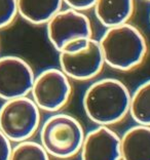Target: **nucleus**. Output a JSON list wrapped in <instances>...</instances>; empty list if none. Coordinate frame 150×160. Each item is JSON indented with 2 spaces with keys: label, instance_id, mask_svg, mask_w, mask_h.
Returning <instances> with one entry per match:
<instances>
[{
  "label": "nucleus",
  "instance_id": "nucleus-1",
  "mask_svg": "<svg viewBox=\"0 0 150 160\" xmlns=\"http://www.w3.org/2000/svg\"><path fill=\"white\" fill-rule=\"evenodd\" d=\"M131 92L127 84L114 77L95 80L82 97L83 111L96 125L111 126L129 115Z\"/></svg>",
  "mask_w": 150,
  "mask_h": 160
},
{
  "label": "nucleus",
  "instance_id": "nucleus-2",
  "mask_svg": "<svg viewBox=\"0 0 150 160\" xmlns=\"http://www.w3.org/2000/svg\"><path fill=\"white\" fill-rule=\"evenodd\" d=\"M98 41L105 65L119 72L136 70L144 64L149 52L146 36L130 22L106 28Z\"/></svg>",
  "mask_w": 150,
  "mask_h": 160
},
{
  "label": "nucleus",
  "instance_id": "nucleus-3",
  "mask_svg": "<svg viewBox=\"0 0 150 160\" xmlns=\"http://www.w3.org/2000/svg\"><path fill=\"white\" fill-rule=\"evenodd\" d=\"M39 143L52 158L66 160L78 155L85 132L80 121L66 113H53L41 122Z\"/></svg>",
  "mask_w": 150,
  "mask_h": 160
},
{
  "label": "nucleus",
  "instance_id": "nucleus-4",
  "mask_svg": "<svg viewBox=\"0 0 150 160\" xmlns=\"http://www.w3.org/2000/svg\"><path fill=\"white\" fill-rule=\"evenodd\" d=\"M41 124V111L30 97L4 101L0 107V130L13 144L30 140Z\"/></svg>",
  "mask_w": 150,
  "mask_h": 160
},
{
  "label": "nucleus",
  "instance_id": "nucleus-5",
  "mask_svg": "<svg viewBox=\"0 0 150 160\" xmlns=\"http://www.w3.org/2000/svg\"><path fill=\"white\" fill-rule=\"evenodd\" d=\"M72 92L71 79L60 68H46L35 75L30 98L40 111L57 113L67 106Z\"/></svg>",
  "mask_w": 150,
  "mask_h": 160
},
{
  "label": "nucleus",
  "instance_id": "nucleus-6",
  "mask_svg": "<svg viewBox=\"0 0 150 160\" xmlns=\"http://www.w3.org/2000/svg\"><path fill=\"white\" fill-rule=\"evenodd\" d=\"M50 45L59 52L65 44L77 38L94 37V29L85 12L72 8H62L45 24Z\"/></svg>",
  "mask_w": 150,
  "mask_h": 160
},
{
  "label": "nucleus",
  "instance_id": "nucleus-7",
  "mask_svg": "<svg viewBox=\"0 0 150 160\" xmlns=\"http://www.w3.org/2000/svg\"><path fill=\"white\" fill-rule=\"evenodd\" d=\"M35 75L31 64L23 58L12 54L0 57V99L29 96Z\"/></svg>",
  "mask_w": 150,
  "mask_h": 160
},
{
  "label": "nucleus",
  "instance_id": "nucleus-8",
  "mask_svg": "<svg viewBox=\"0 0 150 160\" xmlns=\"http://www.w3.org/2000/svg\"><path fill=\"white\" fill-rule=\"evenodd\" d=\"M59 66L71 80L83 82L95 79L105 66L99 41L93 38L85 49L75 53L59 52Z\"/></svg>",
  "mask_w": 150,
  "mask_h": 160
},
{
  "label": "nucleus",
  "instance_id": "nucleus-9",
  "mask_svg": "<svg viewBox=\"0 0 150 160\" xmlns=\"http://www.w3.org/2000/svg\"><path fill=\"white\" fill-rule=\"evenodd\" d=\"M78 155L80 160H122L120 136L110 126L97 125L85 132Z\"/></svg>",
  "mask_w": 150,
  "mask_h": 160
},
{
  "label": "nucleus",
  "instance_id": "nucleus-10",
  "mask_svg": "<svg viewBox=\"0 0 150 160\" xmlns=\"http://www.w3.org/2000/svg\"><path fill=\"white\" fill-rule=\"evenodd\" d=\"M93 9L99 23L105 28H111L132 20L136 0H97Z\"/></svg>",
  "mask_w": 150,
  "mask_h": 160
},
{
  "label": "nucleus",
  "instance_id": "nucleus-11",
  "mask_svg": "<svg viewBox=\"0 0 150 160\" xmlns=\"http://www.w3.org/2000/svg\"><path fill=\"white\" fill-rule=\"evenodd\" d=\"M122 160H150V126L135 124L120 136Z\"/></svg>",
  "mask_w": 150,
  "mask_h": 160
},
{
  "label": "nucleus",
  "instance_id": "nucleus-12",
  "mask_svg": "<svg viewBox=\"0 0 150 160\" xmlns=\"http://www.w3.org/2000/svg\"><path fill=\"white\" fill-rule=\"evenodd\" d=\"M18 13L25 22L43 26L63 8V0H17Z\"/></svg>",
  "mask_w": 150,
  "mask_h": 160
},
{
  "label": "nucleus",
  "instance_id": "nucleus-13",
  "mask_svg": "<svg viewBox=\"0 0 150 160\" xmlns=\"http://www.w3.org/2000/svg\"><path fill=\"white\" fill-rule=\"evenodd\" d=\"M129 115L136 124L150 126V79L131 92Z\"/></svg>",
  "mask_w": 150,
  "mask_h": 160
},
{
  "label": "nucleus",
  "instance_id": "nucleus-14",
  "mask_svg": "<svg viewBox=\"0 0 150 160\" xmlns=\"http://www.w3.org/2000/svg\"><path fill=\"white\" fill-rule=\"evenodd\" d=\"M9 160H52L39 142L26 140L13 145Z\"/></svg>",
  "mask_w": 150,
  "mask_h": 160
},
{
  "label": "nucleus",
  "instance_id": "nucleus-15",
  "mask_svg": "<svg viewBox=\"0 0 150 160\" xmlns=\"http://www.w3.org/2000/svg\"><path fill=\"white\" fill-rule=\"evenodd\" d=\"M18 17L17 0H0V30L12 26Z\"/></svg>",
  "mask_w": 150,
  "mask_h": 160
},
{
  "label": "nucleus",
  "instance_id": "nucleus-16",
  "mask_svg": "<svg viewBox=\"0 0 150 160\" xmlns=\"http://www.w3.org/2000/svg\"><path fill=\"white\" fill-rule=\"evenodd\" d=\"M96 1L97 0H63V3L68 8L85 12L87 10L94 8Z\"/></svg>",
  "mask_w": 150,
  "mask_h": 160
},
{
  "label": "nucleus",
  "instance_id": "nucleus-17",
  "mask_svg": "<svg viewBox=\"0 0 150 160\" xmlns=\"http://www.w3.org/2000/svg\"><path fill=\"white\" fill-rule=\"evenodd\" d=\"M13 143L0 130V160H9Z\"/></svg>",
  "mask_w": 150,
  "mask_h": 160
},
{
  "label": "nucleus",
  "instance_id": "nucleus-18",
  "mask_svg": "<svg viewBox=\"0 0 150 160\" xmlns=\"http://www.w3.org/2000/svg\"><path fill=\"white\" fill-rule=\"evenodd\" d=\"M149 25H150V12H149Z\"/></svg>",
  "mask_w": 150,
  "mask_h": 160
},
{
  "label": "nucleus",
  "instance_id": "nucleus-19",
  "mask_svg": "<svg viewBox=\"0 0 150 160\" xmlns=\"http://www.w3.org/2000/svg\"><path fill=\"white\" fill-rule=\"evenodd\" d=\"M144 1H147V2H150V0H144Z\"/></svg>",
  "mask_w": 150,
  "mask_h": 160
}]
</instances>
